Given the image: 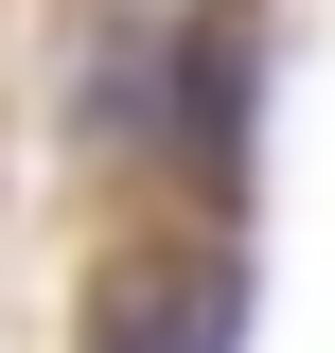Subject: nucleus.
Instances as JSON below:
<instances>
[{"mask_svg": "<svg viewBox=\"0 0 335 353\" xmlns=\"http://www.w3.org/2000/svg\"><path fill=\"white\" fill-rule=\"evenodd\" d=\"M88 353H230V265H124L106 301H88Z\"/></svg>", "mask_w": 335, "mask_h": 353, "instance_id": "nucleus-1", "label": "nucleus"}]
</instances>
